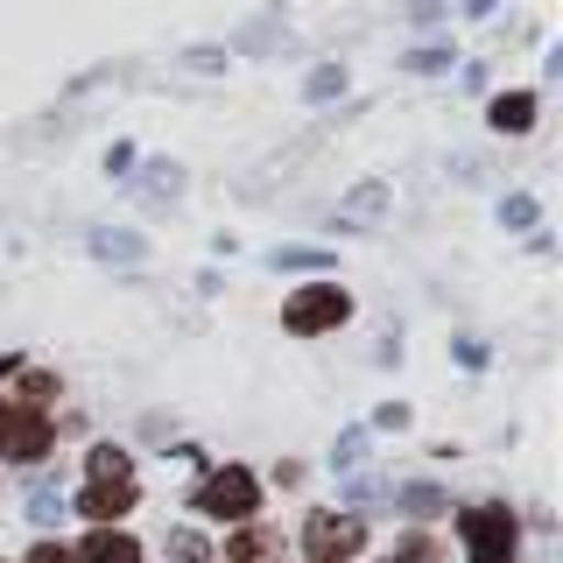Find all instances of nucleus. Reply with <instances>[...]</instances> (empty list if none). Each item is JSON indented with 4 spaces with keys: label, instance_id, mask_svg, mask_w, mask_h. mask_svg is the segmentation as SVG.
<instances>
[{
    "label": "nucleus",
    "instance_id": "nucleus-6",
    "mask_svg": "<svg viewBox=\"0 0 563 563\" xmlns=\"http://www.w3.org/2000/svg\"><path fill=\"white\" fill-rule=\"evenodd\" d=\"M303 550L310 563H345L366 550V521L360 515H310L303 521Z\"/></svg>",
    "mask_w": 563,
    "mask_h": 563
},
{
    "label": "nucleus",
    "instance_id": "nucleus-9",
    "mask_svg": "<svg viewBox=\"0 0 563 563\" xmlns=\"http://www.w3.org/2000/svg\"><path fill=\"white\" fill-rule=\"evenodd\" d=\"M493 128H500V134H528V128H536V99H528V92H500V99H493Z\"/></svg>",
    "mask_w": 563,
    "mask_h": 563
},
{
    "label": "nucleus",
    "instance_id": "nucleus-19",
    "mask_svg": "<svg viewBox=\"0 0 563 563\" xmlns=\"http://www.w3.org/2000/svg\"><path fill=\"white\" fill-rule=\"evenodd\" d=\"M360 451H366V430H345L339 437V465H360Z\"/></svg>",
    "mask_w": 563,
    "mask_h": 563
},
{
    "label": "nucleus",
    "instance_id": "nucleus-15",
    "mask_svg": "<svg viewBox=\"0 0 563 563\" xmlns=\"http://www.w3.org/2000/svg\"><path fill=\"white\" fill-rule=\"evenodd\" d=\"M401 507H409V515H444V493H437V486H409Z\"/></svg>",
    "mask_w": 563,
    "mask_h": 563
},
{
    "label": "nucleus",
    "instance_id": "nucleus-22",
    "mask_svg": "<svg viewBox=\"0 0 563 563\" xmlns=\"http://www.w3.org/2000/svg\"><path fill=\"white\" fill-rule=\"evenodd\" d=\"M387 563H430V542H422V536H416V542H401V550L387 556Z\"/></svg>",
    "mask_w": 563,
    "mask_h": 563
},
{
    "label": "nucleus",
    "instance_id": "nucleus-14",
    "mask_svg": "<svg viewBox=\"0 0 563 563\" xmlns=\"http://www.w3.org/2000/svg\"><path fill=\"white\" fill-rule=\"evenodd\" d=\"M57 515H64V493L57 486H35L29 493V521H57Z\"/></svg>",
    "mask_w": 563,
    "mask_h": 563
},
{
    "label": "nucleus",
    "instance_id": "nucleus-11",
    "mask_svg": "<svg viewBox=\"0 0 563 563\" xmlns=\"http://www.w3.org/2000/svg\"><path fill=\"white\" fill-rule=\"evenodd\" d=\"M176 184H184V169H176V163H155L148 176H141V198L163 205V198H176Z\"/></svg>",
    "mask_w": 563,
    "mask_h": 563
},
{
    "label": "nucleus",
    "instance_id": "nucleus-7",
    "mask_svg": "<svg viewBox=\"0 0 563 563\" xmlns=\"http://www.w3.org/2000/svg\"><path fill=\"white\" fill-rule=\"evenodd\" d=\"M78 563H141V542L134 536H113V528H92L85 550H78Z\"/></svg>",
    "mask_w": 563,
    "mask_h": 563
},
{
    "label": "nucleus",
    "instance_id": "nucleus-2",
    "mask_svg": "<svg viewBox=\"0 0 563 563\" xmlns=\"http://www.w3.org/2000/svg\"><path fill=\"white\" fill-rule=\"evenodd\" d=\"M49 444H57V422L43 409H29V401H0V457H14V465H43Z\"/></svg>",
    "mask_w": 563,
    "mask_h": 563
},
{
    "label": "nucleus",
    "instance_id": "nucleus-21",
    "mask_svg": "<svg viewBox=\"0 0 563 563\" xmlns=\"http://www.w3.org/2000/svg\"><path fill=\"white\" fill-rule=\"evenodd\" d=\"M500 219H507V225H536V205H528V198H507Z\"/></svg>",
    "mask_w": 563,
    "mask_h": 563
},
{
    "label": "nucleus",
    "instance_id": "nucleus-4",
    "mask_svg": "<svg viewBox=\"0 0 563 563\" xmlns=\"http://www.w3.org/2000/svg\"><path fill=\"white\" fill-rule=\"evenodd\" d=\"M465 550H472V563H515V542H521V528H515V515H507L500 500H486V507H472L465 521Z\"/></svg>",
    "mask_w": 563,
    "mask_h": 563
},
{
    "label": "nucleus",
    "instance_id": "nucleus-17",
    "mask_svg": "<svg viewBox=\"0 0 563 563\" xmlns=\"http://www.w3.org/2000/svg\"><path fill=\"white\" fill-rule=\"evenodd\" d=\"M184 70H198V78H211V70H225V49H184Z\"/></svg>",
    "mask_w": 563,
    "mask_h": 563
},
{
    "label": "nucleus",
    "instance_id": "nucleus-8",
    "mask_svg": "<svg viewBox=\"0 0 563 563\" xmlns=\"http://www.w3.org/2000/svg\"><path fill=\"white\" fill-rule=\"evenodd\" d=\"M380 211H387V184H360V190L339 205V225H374Z\"/></svg>",
    "mask_w": 563,
    "mask_h": 563
},
{
    "label": "nucleus",
    "instance_id": "nucleus-3",
    "mask_svg": "<svg viewBox=\"0 0 563 563\" xmlns=\"http://www.w3.org/2000/svg\"><path fill=\"white\" fill-rule=\"evenodd\" d=\"M352 317V296L339 282H310V289H296L289 303H282V324L296 331V339H317V331H339Z\"/></svg>",
    "mask_w": 563,
    "mask_h": 563
},
{
    "label": "nucleus",
    "instance_id": "nucleus-24",
    "mask_svg": "<svg viewBox=\"0 0 563 563\" xmlns=\"http://www.w3.org/2000/svg\"><path fill=\"white\" fill-rule=\"evenodd\" d=\"M324 254H303V246H289V254H275V268H317Z\"/></svg>",
    "mask_w": 563,
    "mask_h": 563
},
{
    "label": "nucleus",
    "instance_id": "nucleus-13",
    "mask_svg": "<svg viewBox=\"0 0 563 563\" xmlns=\"http://www.w3.org/2000/svg\"><path fill=\"white\" fill-rule=\"evenodd\" d=\"M211 550H205V536H190V528H184V536H169V550H163V563H205Z\"/></svg>",
    "mask_w": 563,
    "mask_h": 563
},
{
    "label": "nucleus",
    "instance_id": "nucleus-23",
    "mask_svg": "<svg viewBox=\"0 0 563 563\" xmlns=\"http://www.w3.org/2000/svg\"><path fill=\"white\" fill-rule=\"evenodd\" d=\"M29 563H78V556H70V550H57V542H35V550H29Z\"/></svg>",
    "mask_w": 563,
    "mask_h": 563
},
{
    "label": "nucleus",
    "instance_id": "nucleus-5",
    "mask_svg": "<svg viewBox=\"0 0 563 563\" xmlns=\"http://www.w3.org/2000/svg\"><path fill=\"white\" fill-rule=\"evenodd\" d=\"M198 500V515H211V521H246L261 507V486H254V472H240V465H225V472H211V479L190 493Z\"/></svg>",
    "mask_w": 563,
    "mask_h": 563
},
{
    "label": "nucleus",
    "instance_id": "nucleus-16",
    "mask_svg": "<svg viewBox=\"0 0 563 563\" xmlns=\"http://www.w3.org/2000/svg\"><path fill=\"white\" fill-rule=\"evenodd\" d=\"M303 92H310V99H331V92H345V70H331V64H324V70H310V85H303Z\"/></svg>",
    "mask_w": 563,
    "mask_h": 563
},
{
    "label": "nucleus",
    "instance_id": "nucleus-18",
    "mask_svg": "<svg viewBox=\"0 0 563 563\" xmlns=\"http://www.w3.org/2000/svg\"><path fill=\"white\" fill-rule=\"evenodd\" d=\"M409 70H422V78H430V70H451V57H444V49H416Z\"/></svg>",
    "mask_w": 563,
    "mask_h": 563
},
{
    "label": "nucleus",
    "instance_id": "nucleus-20",
    "mask_svg": "<svg viewBox=\"0 0 563 563\" xmlns=\"http://www.w3.org/2000/svg\"><path fill=\"white\" fill-rule=\"evenodd\" d=\"M374 430H409V409H401V401H387V409L374 416Z\"/></svg>",
    "mask_w": 563,
    "mask_h": 563
},
{
    "label": "nucleus",
    "instance_id": "nucleus-1",
    "mask_svg": "<svg viewBox=\"0 0 563 563\" xmlns=\"http://www.w3.org/2000/svg\"><path fill=\"white\" fill-rule=\"evenodd\" d=\"M85 472H92V486H85V515L92 521H120L134 507V457L120 444H92V457H85Z\"/></svg>",
    "mask_w": 563,
    "mask_h": 563
},
{
    "label": "nucleus",
    "instance_id": "nucleus-12",
    "mask_svg": "<svg viewBox=\"0 0 563 563\" xmlns=\"http://www.w3.org/2000/svg\"><path fill=\"white\" fill-rule=\"evenodd\" d=\"M92 254H106V261H141V240L134 233H92Z\"/></svg>",
    "mask_w": 563,
    "mask_h": 563
},
{
    "label": "nucleus",
    "instance_id": "nucleus-10",
    "mask_svg": "<svg viewBox=\"0 0 563 563\" xmlns=\"http://www.w3.org/2000/svg\"><path fill=\"white\" fill-rule=\"evenodd\" d=\"M225 556H233V563H261V556H275V536H268V528H240V536L225 542Z\"/></svg>",
    "mask_w": 563,
    "mask_h": 563
}]
</instances>
